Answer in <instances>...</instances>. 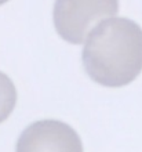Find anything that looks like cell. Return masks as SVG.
I'll return each mask as SVG.
<instances>
[{"instance_id": "6da1fadb", "label": "cell", "mask_w": 142, "mask_h": 152, "mask_svg": "<svg viewBox=\"0 0 142 152\" xmlns=\"http://www.w3.org/2000/svg\"><path fill=\"white\" fill-rule=\"evenodd\" d=\"M87 75L105 87H123L142 72V28L113 17L90 32L82 54Z\"/></svg>"}, {"instance_id": "5b68a950", "label": "cell", "mask_w": 142, "mask_h": 152, "mask_svg": "<svg viewBox=\"0 0 142 152\" xmlns=\"http://www.w3.org/2000/svg\"><path fill=\"white\" fill-rule=\"evenodd\" d=\"M8 0H0V6H1V4H4V3H7Z\"/></svg>"}, {"instance_id": "277c9868", "label": "cell", "mask_w": 142, "mask_h": 152, "mask_svg": "<svg viewBox=\"0 0 142 152\" xmlns=\"http://www.w3.org/2000/svg\"><path fill=\"white\" fill-rule=\"evenodd\" d=\"M17 104V90L11 79L0 71V123L11 115Z\"/></svg>"}, {"instance_id": "3957f363", "label": "cell", "mask_w": 142, "mask_h": 152, "mask_svg": "<svg viewBox=\"0 0 142 152\" xmlns=\"http://www.w3.org/2000/svg\"><path fill=\"white\" fill-rule=\"evenodd\" d=\"M15 152H83L79 134L55 119L37 120L21 133Z\"/></svg>"}, {"instance_id": "7a4b0ae2", "label": "cell", "mask_w": 142, "mask_h": 152, "mask_svg": "<svg viewBox=\"0 0 142 152\" xmlns=\"http://www.w3.org/2000/svg\"><path fill=\"white\" fill-rule=\"evenodd\" d=\"M119 11V0H55L54 25L58 35L72 44H82L91 28Z\"/></svg>"}]
</instances>
